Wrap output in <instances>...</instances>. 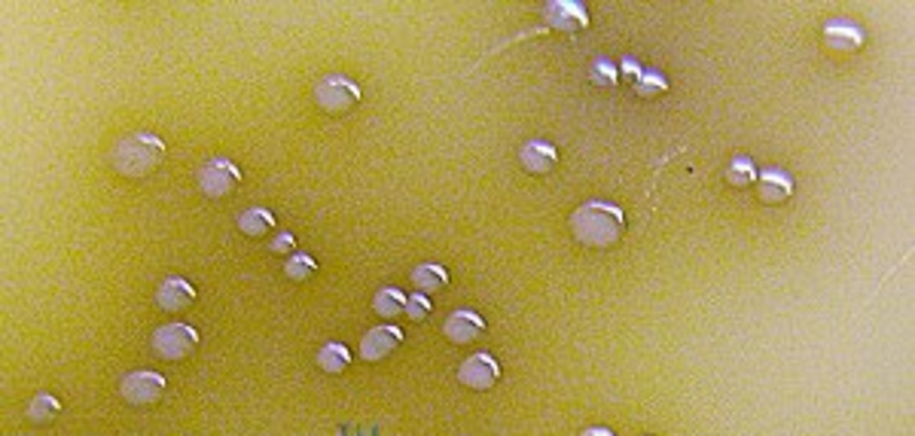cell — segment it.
Listing matches in <instances>:
<instances>
[{
    "instance_id": "cell-20",
    "label": "cell",
    "mask_w": 915,
    "mask_h": 436,
    "mask_svg": "<svg viewBox=\"0 0 915 436\" xmlns=\"http://www.w3.org/2000/svg\"><path fill=\"white\" fill-rule=\"evenodd\" d=\"M754 180H757V168H754L751 159H732L727 165V183L729 187L745 189V187H751Z\"/></svg>"
},
{
    "instance_id": "cell-21",
    "label": "cell",
    "mask_w": 915,
    "mask_h": 436,
    "mask_svg": "<svg viewBox=\"0 0 915 436\" xmlns=\"http://www.w3.org/2000/svg\"><path fill=\"white\" fill-rule=\"evenodd\" d=\"M635 92H638V98L644 101H653V98H662V95L668 92V83H666V76L662 74H641L638 80H635Z\"/></svg>"
},
{
    "instance_id": "cell-13",
    "label": "cell",
    "mask_w": 915,
    "mask_h": 436,
    "mask_svg": "<svg viewBox=\"0 0 915 436\" xmlns=\"http://www.w3.org/2000/svg\"><path fill=\"white\" fill-rule=\"evenodd\" d=\"M757 196L763 205H784L793 196V180L784 171H763L757 180Z\"/></svg>"
},
{
    "instance_id": "cell-11",
    "label": "cell",
    "mask_w": 915,
    "mask_h": 436,
    "mask_svg": "<svg viewBox=\"0 0 915 436\" xmlns=\"http://www.w3.org/2000/svg\"><path fill=\"white\" fill-rule=\"evenodd\" d=\"M544 22L555 31H583L589 28V15L583 6L568 4V0H555L544 10Z\"/></svg>"
},
{
    "instance_id": "cell-2",
    "label": "cell",
    "mask_w": 915,
    "mask_h": 436,
    "mask_svg": "<svg viewBox=\"0 0 915 436\" xmlns=\"http://www.w3.org/2000/svg\"><path fill=\"white\" fill-rule=\"evenodd\" d=\"M162 162H165V141L147 132H135V135L122 137L110 153L113 171L122 174V177H132V180L150 177Z\"/></svg>"
},
{
    "instance_id": "cell-23",
    "label": "cell",
    "mask_w": 915,
    "mask_h": 436,
    "mask_svg": "<svg viewBox=\"0 0 915 436\" xmlns=\"http://www.w3.org/2000/svg\"><path fill=\"white\" fill-rule=\"evenodd\" d=\"M406 315H409V320H412V324H424L427 315H431V302H427L424 293L409 296V299H406Z\"/></svg>"
},
{
    "instance_id": "cell-25",
    "label": "cell",
    "mask_w": 915,
    "mask_h": 436,
    "mask_svg": "<svg viewBox=\"0 0 915 436\" xmlns=\"http://www.w3.org/2000/svg\"><path fill=\"white\" fill-rule=\"evenodd\" d=\"M293 248H296V244H293V235H278V238H275L272 244H269V250H272V254H290Z\"/></svg>"
},
{
    "instance_id": "cell-18",
    "label": "cell",
    "mask_w": 915,
    "mask_h": 436,
    "mask_svg": "<svg viewBox=\"0 0 915 436\" xmlns=\"http://www.w3.org/2000/svg\"><path fill=\"white\" fill-rule=\"evenodd\" d=\"M61 415V403L52 394H37L28 403V421L37 424V427H46L52 424L56 418Z\"/></svg>"
},
{
    "instance_id": "cell-15",
    "label": "cell",
    "mask_w": 915,
    "mask_h": 436,
    "mask_svg": "<svg viewBox=\"0 0 915 436\" xmlns=\"http://www.w3.org/2000/svg\"><path fill=\"white\" fill-rule=\"evenodd\" d=\"M412 287L418 293H440L449 287V272L437 263H424L412 272Z\"/></svg>"
},
{
    "instance_id": "cell-9",
    "label": "cell",
    "mask_w": 915,
    "mask_h": 436,
    "mask_svg": "<svg viewBox=\"0 0 915 436\" xmlns=\"http://www.w3.org/2000/svg\"><path fill=\"white\" fill-rule=\"evenodd\" d=\"M400 345H403V333L397 327H376L361 339V357L366 363H379L394 354Z\"/></svg>"
},
{
    "instance_id": "cell-12",
    "label": "cell",
    "mask_w": 915,
    "mask_h": 436,
    "mask_svg": "<svg viewBox=\"0 0 915 436\" xmlns=\"http://www.w3.org/2000/svg\"><path fill=\"white\" fill-rule=\"evenodd\" d=\"M519 162L528 174L544 177V174H549L555 165H559V153H555V147H549L544 141H531L519 150Z\"/></svg>"
},
{
    "instance_id": "cell-6",
    "label": "cell",
    "mask_w": 915,
    "mask_h": 436,
    "mask_svg": "<svg viewBox=\"0 0 915 436\" xmlns=\"http://www.w3.org/2000/svg\"><path fill=\"white\" fill-rule=\"evenodd\" d=\"M165 390H168V385L156 372H132L119 385V394L128 406H156L165 397Z\"/></svg>"
},
{
    "instance_id": "cell-24",
    "label": "cell",
    "mask_w": 915,
    "mask_h": 436,
    "mask_svg": "<svg viewBox=\"0 0 915 436\" xmlns=\"http://www.w3.org/2000/svg\"><path fill=\"white\" fill-rule=\"evenodd\" d=\"M592 83L598 86H614L616 83V71L610 65H595L592 67Z\"/></svg>"
},
{
    "instance_id": "cell-19",
    "label": "cell",
    "mask_w": 915,
    "mask_h": 436,
    "mask_svg": "<svg viewBox=\"0 0 915 436\" xmlns=\"http://www.w3.org/2000/svg\"><path fill=\"white\" fill-rule=\"evenodd\" d=\"M372 309H376L379 318H400V315H406V296L394 290V287H385V290L376 293Z\"/></svg>"
},
{
    "instance_id": "cell-5",
    "label": "cell",
    "mask_w": 915,
    "mask_h": 436,
    "mask_svg": "<svg viewBox=\"0 0 915 436\" xmlns=\"http://www.w3.org/2000/svg\"><path fill=\"white\" fill-rule=\"evenodd\" d=\"M315 101L324 113H333V117H342V113L354 110L361 104V89L354 83L342 80V76H324L315 86Z\"/></svg>"
},
{
    "instance_id": "cell-16",
    "label": "cell",
    "mask_w": 915,
    "mask_h": 436,
    "mask_svg": "<svg viewBox=\"0 0 915 436\" xmlns=\"http://www.w3.org/2000/svg\"><path fill=\"white\" fill-rule=\"evenodd\" d=\"M315 360H318L320 370L327 372V376H342L348 366H351V354H348V348H345V345L330 342V345L320 348Z\"/></svg>"
},
{
    "instance_id": "cell-8",
    "label": "cell",
    "mask_w": 915,
    "mask_h": 436,
    "mask_svg": "<svg viewBox=\"0 0 915 436\" xmlns=\"http://www.w3.org/2000/svg\"><path fill=\"white\" fill-rule=\"evenodd\" d=\"M156 305L165 311V315H183L196 305V287L183 278H165V281L156 287Z\"/></svg>"
},
{
    "instance_id": "cell-14",
    "label": "cell",
    "mask_w": 915,
    "mask_h": 436,
    "mask_svg": "<svg viewBox=\"0 0 915 436\" xmlns=\"http://www.w3.org/2000/svg\"><path fill=\"white\" fill-rule=\"evenodd\" d=\"M824 40H827V46L836 49V52H858L860 46H864V34L854 28V25H842V22L827 25Z\"/></svg>"
},
{
    "instance_id": "cell-3",
    "label": "cell",
    "mask_w": 915,
    "mask_h": 436,
    "mask_svg": "<svg viewBox=\"0 0 915 436\" xmlns=\"http://www.w3.org/2000/svg\"><path fill=\"white\" fill-rule=\"evenodd\" d=\"M150 345H153V354L159 357V360L180 363V360H187V357L196 354L198 333L189 324H165L153 333Z\"/></svg>"
},
{
    "instance_id": "cell-7",
    "label": "cell",
    "mask_w": 915,
    "mask_h": 436,
    "mask_svg": "<svg viewBox=\"0 0 915 436\" xmlns=\"http://www.w3.org/2000/svg\"><path fill=\"white\" fill-rule=\"evenodd\" d=\"M501 379V366L492 354H473L461 363L458 381L470 390H492Z\"/></svg>"
},
{
    "instance_id": "cell-17",
    "label": "cell",
    "mask_w": 915,
    "mask_h": 436,
    "mask_svg": "<svg viewBox=\"0 0 915 436\" xmlns=\"http://www.w3.org/2000/svg\"><path fill=\"white\" fill-rule=\"evenodd\" d=\"M239 229L250 238H263L266 232L275 229V217L263 211V208H248L241 217H239Z\"/></svg>"
},
{
    "instance_id": "cell-10",
    "label": "cell",
    "mask_w": 915,
    "mask_h": 436,
    "mask_svg": "<svg viewBox=\"0 0 915 436\" xmlns=\"http://www.w3.org/2000/svg\"><path fill=\"white\" fill-rule=\"evenodd\" d=\"M485 333V320L476 311H452L449 320L442 324V336L452 345H470Z\"/></svg>"
},
{
    "instance_id": "cell-4",
    "label": "cell",
    "mask_w": 915,
    "mask_h": 436,
    "mask_svg": "<svg viewBox=\"0 0 915 436\" xmlns=\"http://www.w3.org/2000/svg\"><path fill=\"white\" fill-rule=\"evenodd\" d=\"M239 183H241V171H239V165L229 162V159L205 162L196 174L198 193L208 196V198H226L235 187H239Z\"/></svg>"
},
{
    "instance_id": "cell-22",
    "label": "cell",
    "mask_w": 915,
    "mask_h": 436,
    "mask_svg": "<svg viewBox=\"0 0 915 436\" xmlns=\"http://www.w3.org/2000/svg\"><path fill=\"white\" fill-rule=\"evenodd\" d=\"M315 269H318V263H315V259H311L309 254H296V257L287 259L284 275L290 278V281L300 284V281H309V278L315 275Z\"/></svg>"
},
{
    "instance_id": "cell-1",
    "label": "cell",
    "mask_w": 915,
    "mask_h": 436,
    "mask_svg": "<svg viewBox=\"0 0 915 436\" xmlns=\"http://www.w3.org/2000/svg\"><path fill=\"white\" fill-rule=\"evenodd\" d=\"M571 232L574 238L586 248L605 250L614 248L625 232V217L620 208L605 202H586L571 214Z\"/></svg>"
}]
</instances>
